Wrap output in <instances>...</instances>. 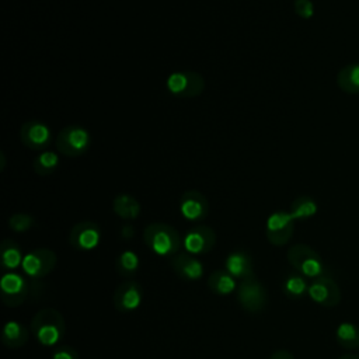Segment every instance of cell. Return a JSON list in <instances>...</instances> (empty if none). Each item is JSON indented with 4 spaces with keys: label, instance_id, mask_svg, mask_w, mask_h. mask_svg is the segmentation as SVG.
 Masks as SVG:
<instances>
[{
    "label": "cell",
    "instance_id": "1",
    "mask_svg": "<svg viewBox=\"0 0 359 359\" xmlns=\"http://www.w3.org/2000/svg\"><path fill=\"white\" fill-rule=\"evenodd\" d=\"M31 331L41 345L53 346L65 337V318L55 309H42L32 317Z\"/></svg>",
    "mask_w": 359,
    "mask_h": 359
},
{
    "label": "cell",
    "instance_id": "2",
    "mask_svg": "<svg viewBox=\"0 0 359 359\" xmlns=\"http://www.w3.org/2000/svg\"><path fill=\"white\" fill-rule=\"evenodd\" d=\"M146 245L157 255H175L182 244L180 233L167 223H151L143 231Z\"/></svg>",
    "mask_w": 359,
    "mask_h": 359
},
{
    "label": "cell",
    "instance_id": "3",
    "mask_svg": "<svg viewBox=\"0 0 359 359\" xmlns=\"http://www.w3.org/2000/svg\"><path fill=\"white\" fill-rule=\"evenodd\" d=\"M289 264L303 276L316 279L325 275V268L320 254L306 244H294L287 250Z\"/></svg>",
    "mask_w": 359,
    "mask_h": 359
},
{
    "label": "cell",
    "instance_id": "4",
    "mask_svg": "<svg viewBox=\"0 0 359 359\" xmlns=\"http://www.w3.org/2000/svg\"><path fill=\"white\" fill-rule=\"evenodd\" d=\"M91 144L88 130L79 125L65 126L56 135V149L67 157H79L84 154Z\"/></svg>",
    "mask_w": 359,
    "mask_h": 359
},
{
    "label": "cell",
    "instance_id": "5",
    "mask_svg": "<svg viewBox=\"0 0 359 359\" xmlns=\"http://www.w3.org/2000/svg\"><path fill=\"white\" fill-rule=\"evenodd\" d=\"M167 90L180 98L198 97L205 88L203 77L196 72H174L167 77Z\"/></svg>",
    "mask_w": 359,
    "mask_h": 359
},
{
    "label": "cell",
    "instance_id": "6",
    "mask_svg": "<svg viewBox=\"0 0 359 359\" xmlns=\"http://www.w3.org/2000/svg\"><path fill=\"white\" fill-rule=\"evenodd\" d=\"M237 299L245 311L258 313L265 309L268 294L264 285L254 276L240 282L237 286Z\"/></svg>",
    "mask_w": 359,
    "mask_h": 359
},
{
    "label": "cell",
    "instance_id": "7",
    "mask_svg": "<svg viewBox=\"0 0 359 359\" xmlns=\"http://www.w3.org/2000/svg\"><path fill=\"white\" fill-rule=\"evenodd\" d=\"M294 231V219L290 215V212L285 210H278L273 212L265 226V234L268 241L272 245L282 247L287 244V241L292 238Z\"/></svg>",
    "mask_w": 359,
    "mask_h": 359
},
{
    "label": "cell",
    "instance_id": "8",
    "mask_svg": "<svg viewBox=\"0 0 359 359\" xmlns=\"http://www.w3.org/2000/svg\"><path fill=\"white\" fill-rule=\"evenodd\" d=\"M307 293L314 303L323 307H335L339 304L342 299V293L338 283L327 275L313 279L309 283Z\"/></svg>",
    "mask_w": 359,
    "mask_h": 359
},
{
    "label": "cell",
    "instance_id": "9",
    "mask_svg": "<svg viewBox=\"0 0 359 359\" xmlns=\"http://www.w3.org/2000/svg\"><path fill=\"white\" fill-rule=\"evenodd\" d=\"M57 257L49 248H35L24 255L22 271L31 278H43L56 266Z\"/></svg>",
    "mask_w": 359,
    "mask_h": 359
},
{
    "label": "cell",
    "instance_id": "10",
    "mask_svg": "<svg viewBox=\"0 0 359 359\" xmlns=\"http://www.w3.org/2000/svg\"><path fill=\"white\" fill-rule=\"evenodd\" d=\"M1 300L8 307L20 306L28 294V283L25 278L17 272L7 271L0 280Z\"/></svg>",
    "mask_w": 359,
    "mask_h": 359
},
{
    "label": "cell",
    "instance_id": "11",
    "mask_svg": "<svg viewBox=\"0 0 359 359\" xmlns=\"http://www.w3.org/2000/svg\"><path fill=\"white\" fill-rule=\"evenodd\" d=\"M21 142L31 150H43L52 143L53 135L46 123L38 119H29L20 129Z\"/></svg>",
    "mask_w": 359,
    "mask_h": 359
},
{
    "label": "cell",
    "instance_id": "12",
    "mask_svg": "<svg viewBox=\"0 0 359 359\" xmlns=\"http://www.w3.org/2000/svg\"><path fill=\"white\" fill-rule=\"evenodd\" d=\"M101 241V229L97 223L84 220L74 224L69 234V243L80 251L94 250Z\"/></svg>",
    "mask_w": 359,
    "mask_h": 359
},
{
    "label": "cell",
    "instance_id": "13",
    "mask_svg": "<svg viewBox=\"0 0 359 359\" xmlns=\"http://www.w3.org/2000/svg\"><path fill=\"white\" fill-rule=\"evenodd\" d=\"M143 300V290L140 285L135 280H125L122 282L112 294L114 307L119 313H132L135 311Z\"/></svg>",
    "mask_w": 359,
    "mask_h": 359
},
{
    "label": "cell",
    "instance_id": "14",
    "mask_svg": "<svg viewBox=\"0 0 359 359\" xmlns=\"http://www.w3.org/2000/svg\"><path fill=\"white\" fill-rule=\"evenodd\" d=\"M182 243L187 252L192 255L208 254L216 244V233L209 226L198 224L188 230Z\"/></svg>",
    "mask_w": 359,
    "mask_h": 359
},
{
    "label": "cell",
    "instance_id": "15",
    "mask_svg": "<svg viewBox=\"0 0 359 359\" xmlns=\"http://www.w3.org/2000/svg\"><path fill=\"white\" fill-rule=\"evenodd\" d=\"M180 212L189 222H201L209 213V202L202 192L191 189L182 194L180 199Z\"/></svg>",
    "mask_w": 359,
    "mask_h": 359
},
{
    "label": "cell",
    "instance_id": "16",
    "mask_svg": "<svg viewBox=\"0 0 359 359\" xmlns=\"http://www.w3.org/2000/svg\"><path fill=\"white\" fill-rule=\"evenodd\" d=\"M171 268L184 280H198L203 275V264L189 252H177L171 258Z\"/></svg>",
    "mask_w": 359,
    "mask_h": 359
},
{
    "label": "cell",
    "instance_id": "17",
    "mask_svg": "<svg viewBox=\"0 0 359 359\" xmlns=\"http://www.w3.org/2000/svg\"><path fill=\"white\" fill-rule=\"evenodd\" d=\"M224 269L236 279L244 280L254 278V264L248 252L243 250H236L229 254L224 262Z\"/></svg>",
    "mask_w": 359,
    "mask_h": 359
},
{
    "label": "cell",
    "instance_id": "18",
    "mask_svg": "<svg viewBox=\"0 0 359 359\" xmlns=\"http://www.w3.org/2000/svg\"><path fill=\"white\" fill-rule=\"evenodd\" d=\"M28 337L29 334L25 325L14 320L7 321L1 331V342L11 349H17L25 345L28 341Z\"/></svg>",
    "mask_w": 359,
    "mask_h": 359
},
{
    "label": "cell",
    "instance_id": "19",
    "mask_svg": "<svg viewBox=\"0 0 359 359\" xmlns=\"http://www.w3.org/2000/svg\"><path fill=\"white\" fill-rule=\"evenodd\" d=\"M112 209L121 219L133 220L140 213V205L136 198L129 194H119L112 201Z\"/></svg>",
    "mask_w": 359,
    "mask_h": 359
},
{
    "label": "cell",
    "instance_id": "20",
    "mask_svg": "<svg viewBox=\"0 0 359 359\" xmlns=\"http://www.w3.org/2000/svg\"><path fill=\"white\" fill-rule=\"evenodd\" d=\"M1 251V266L4 271H13L22 265V251L21 247L11 238H6L0 245Z\"/></svg>",
    "mask_w": 359,
    "mask_h": 359
},
{
    "label": "cell",
    "instance_id": "21",
    "mask_svg": "<svg viewBox=\"0 0 359 359\" xmlns=\"http://www.w3.org/2000/svg\"><path fill=\"white\" fill-rule=\"evenodd\" d=\"M337 84L346 94H359V63L342 67L337 74Z\"/></svg>",
    "mask_w": 359,
    "mask_h": 359
},
{
    "label": "cell",
    "instance_id": "22",
    "mask_svg": "<svg viewBox=\"0 0 359 359\" xmlns=\"http://www.w3.org/2000/svg\"><path fill=\"white\" fill-rule=\"evenodd\" d=\"M208 286L216 294H230L236 289V278L231 276L226 269H217L210 273L208 279Z\"/></svg>",
    "mask_w": 359,
    "mask_h": 359
},
{
    "label": "cell",
    "instance_id": "23",
    "mask_svg": "<svg viewBox=\"0 0 359 359\" xmlns=\"http://www.w3.org/2000/svg\"><path fill=\"white\" fill-rule=\"evenodd\" d=\"M289 212L294 220H304L317 213V203L313 198H310L307 195H302V196H297L290 203Z\"/></svg>",
    "mask_w": 359,
    "mask_h": 359
},
{
    "label": "cell",
    "instance_id": "24",
    "mask_svg": "<svg viewBox=\"0 0 359 359\" xmlns=\"http://www.w3.org/2000/svg\"><path fill=\"white\" fill-rule=\"evenodd\" d=\"M282 289L289 299H300L307 293L309 283L302 273H290L285 278Z\"/></svg>",
    "mask_w": 359,
    "mask_h": 359
},
{
    "label": "cell",
    "instance_id": "25",
    "mask_svg": "<svg viewBox=\"0 0 359 359\" xmlns=\"http://www.w3.org/2000/svg\"><path fill=\"white\" fill-rule=\"evenodd\" d=\"M337 341L345 349L359 348V328L352 323H341L337 328Z\"/></svg>",
    "mask_w": 359,
    "mask_h": 359
},
{
    "label": "cell",
    "instance_id": "26",
    "mask_svg": "<svg viewBox=\"0 0 359 359\" xmlns=\"http://www.w3.org/2000/svg\"><path fill=\"white\" fill-rule=\"evenodd\" d=\"M59 165V156L55 151H41L32 163V168L38 175H50Z\"/></svg>",
    "mask_w": 359,
    "mask_h": 359
},
{
    "label": "cell",
    "instance_id": "27",
    "mask_svg": "<svg viewBox=\"0 0 359 359\" xmlns=\"http://www.w3.org/2000/svg\"><path fill=\"white\" fill-rule=\"evenodd\" d=\"M139 269V257L133 251H123L116 258V272L121 276H133Z\"/></svg>",
    "mask_w": 359,
    "mask_h": 359
},
{
    "label": "cell",
    "instance_id": "28",
    "mask_svg": "<svg viewBox=\"0 0 359 359\" xmlns=\"http://www.w3.org/2000/svg\"><path fill=\"white\" fill-rule=\"evenodd\" d=\"M34 223H35L34 216L28 213H14L13 216L8 217V227L17 233L27 231L34 226Z\"/></svg>",
    "mask_w": 359,
    "mask_h": 359
},
{
    "label": "cell",
    "instance_id": "29",
    "mask_svg": "<svg viewBox=\"0 0 359 359\" xmlns=\"http://www.w3.org/2000/svg\"><path fill=\"white\" fill-rule=\"evenodd\" d=\"M294 13L304 20H309L314 14V4L311 0H294L293 3Z\"/></svg>",
    "mask_w": 359,
    "mask_h": 359
},
{
    "label": "cell",
    "instance_id": "30",
    "mask_svg": "<svg viewBox=\"0 0 359 359\" xmlns=\"http://www.w3.org/2000/svg\"><path fill=\"white\" fill-rule=\"evenodd\" d=\"M52 359H80L79 352L72 346H57L53 353Z\"/></svg>",
    "mask_w": 359,
    "mask_h": 359
},
{
    "label": "cell",
    "instance_id": "31",
    "mask_svg": "<svg viewBox=\"0 0 359 359\" xmlns=\"http://www.w3.org/2000/svg\"><path fill=\"white\" fill-rule=\"evenodd\" d=\"M269 359H294V356L286 349H278L271 355Z\"/></svg>",
    "mask_w": 359,
    "mask_h": 359
},
{
    "label": "cell",
    "instance_id": "32",
    "mask_svg": "<svg viewBox=\"0 0 359 359\" xmlns=\"http://www.w3.org/2000/svg\"><path fill=\"white\" fill-rule=\"evenodd\" d=\"M338 359H359V355H355V353H345V355L339 356Z\"/></svg>",
    "mask_w": 359,
    "mask_h": 359
}]
</instances>
